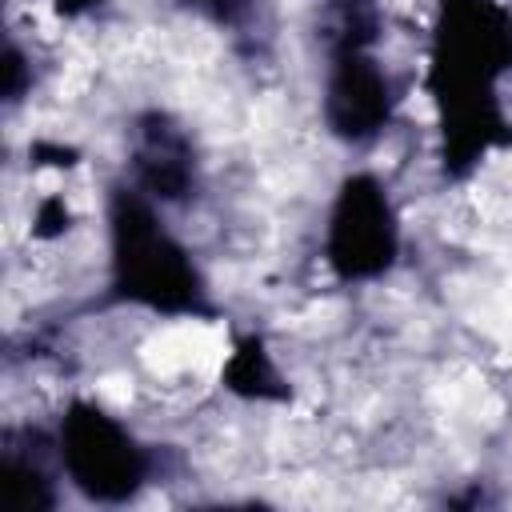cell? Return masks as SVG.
<instances>
[{"label":"cell","mask_w":512,"mask_h":512,"mask_svg":"<svg viewBox=\"0 0 512 512\" xmlns=\"http://www.w3.org/2000/svg\"><path fill=\"white\" fill-rule=\"evenodd\" d=\"M28 92H32V64H28L24 48L8 36V44H4V104L16 108Z\"/></svg>","instance_id":"11"},{"label":"cell","mask_w":512,"mask_h":512,"mask_svg":"<svg viewBox=\"0 0 512 512\" xmlns=\"http://www.w3.org/2000/svg\"><path fill=\"white\" fill-rule=\"evenodd\" d=\"M28 160H32V168H72L80 160V152L68 144H56V140H36V144H28Z\"/></svg>","instance_id":"13"},{"label":"cell","mask_w":512,"mask_h":512,"mask_svg":"<svg viewBox=\"0 0 512 512\" xmlns=\"http://www.w3.org/2000/svg\"><path fill=\"white\" fill-rule=\"evenodd\" d=\"M52 8H56V16H64V20H80V16L96 12V8H104V0H52Z\"/></svg>","instance_id":"14"},{"label":"cell","mask_w":512,"mask_h":512,"mask_svg":"<svg viewBox=\"0 0 512 512\" xmlns=\"http://www.w3.org/2000/svg\"><path fill=\"white\" fill-rule=\"evenodd\" d=\"M512 76V8L500 0H436L424 88L436 108L440 172L468 180L492 152L512 148L500 84Z\"/></svg>","instance_id":"1"},{"label":"cell","mask_w":512,"mask_h":512,"mask_svg":"<svg viewBox=\"0 0 512 512\" xmlns=\"http://www.w3.org/2000/svg\"><path fill=\"white\" fill-rule=\"evenodd\" d=\"M320 48H376L384 40L380 0H324L316 20Z\"/></svg>","instance_id":"9"},{"label":"cell","mask_w":512,"mask_h":512,"mask_svg":"<svg viewBox=\"0 0 512 512\" xmlns=\"http://www.w3.org/2000/svg\"><path fill=\"white\" fill-rule=\"evenodd\" d=\"M252 4H256V0H176V8L200 16V20L216 24V28H236V24H244L248 12H252Z\"/></svg>","instance_id":"10"},{"label":"cell","mask_w":512,"mask_h":512,"mask_svg":"<svg viewBox=\"0 0 512 512\" xmlns=\"http://www.w3.org/2000/svg\"><path fill=\"white\" fill-rule=\"evenodd\" d=\"M108 220V300L172 320H216L212 288L188 244L160 220V204L132 180H112Z\"/></svg>","instance_id":"2"},{"label":"cell","mask_w":512,"mask_h":512,"mask_svg":"<svg viewBox=\"0 0 512 512\" xmlns=\"http://www.w3.org/2000/svg\"><path fill=\"white\" fill-rule=\"evenodd\" d=\"M400 260V216L376 172H348L332 196L324 264L340 284H368Z\"/></svg>","instance_id":"4"},{"label":"cell","mask_w":512,"mask_h":512,"mask_svg":"<svg viewBox=\"0 0 512 512\" xmlns=\"http://www.w3.org/2000/svg\"><path fill=\"white\" fill-rule=\"evenodd\" d=\"M220 384L224 392L252 400V404H288L292 400V384L280 376L264 336H240L220 368Z\"/></svg>","instance_id":"8"},{"label":"cell","mask_w":512,"mask_h":512,"mask_svg":"<svg viewBox=\"0 0 512 512\" xmlns=\"http://www.w3.org/2000/svg\"><path fill=\"white\" fill-rule=\"evenodd\" d=\"M56 464L88 504H128L156 476V452L96 400H68L56 420Z\"/></svg>","instance_id":"3"},{"label":"cell","mask_w":512,"mask_h":512,"mask_svg":"<svg viewBox=\"0 0 512 512\" xmlns=\"http://www.w3.org/2000/svg\"><path fill=\"white\" fill-rule=\"evenodd\" d=\"M48 456H56V432H44L32 424L4 428V436H0V504H4V512H52L60 504Z\"/></svg>","instance_id":"7"},{"label":"cell","mask_w":512,"mask_h":512,"mask_svg":"<svg viewBox=\"0 0 512 512\" xmlns=\"http://www.w3.org/2000/svg\"><path fill=\"white\" fill-rule=\"evenodd\" d=\"M396 84L380 64L376 48H328L324 52V88L320 116L332 140L348 148L376 144L396 116Z\"/></svg>","instance_id":"5"},{"label":"cell","mask_w":512,"mask_h":512,"mask_svg":"<svg viewBox=\"0 0 512 512\" xmlns=\"http://www.w3.org/2000/svg\"><path fill=\"white\" fill-rule=\"evenodd\" d=\"M128 180L160 208H184L204 188L200 148L168 108H144L128 124Z\"/></svg>","instance_id":"6"},{"label":"cell","mask_w":512,"mask_h":512,"mask_svg":"<svg viewBox=\"0 0 512 512\" xmlns=\"http://www.w3.org/2000/svg\"><path fill=\"white\" fill-rule=\"evenodd\" d=\"M72 228V212H68V204H64V196H44L40 204H36V212H32V236L36 240H56V236H64Z\"/></svg>","instance_id":"12"}]
</instances>
